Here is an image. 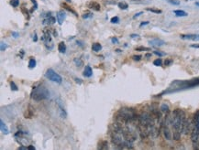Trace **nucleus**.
<instances>
[{"instance_id": "obj_5", "label": "nucleus", "mask_w": 199, "mask_h": 150, "mask_svg": "<svg viewBox=\"0 0 199 150\" xmlns=\"http://www.w3.org/2000/svg\"><path fill=\"white\" fill-rule=\"evenodd\" d=\"M190 132V121L187 118H185L183 123V127H182V134L184 135H188V133Z\"/></svg>"}, {"instance_id": "obj_42", "label": "nucleus", "mask_w": 199, "mask_h": 150, "mask_svg": "<svg viewBox=\"0 0 199 150\" xmlns=\"http://www.w3.org/2000/svg\"><path fill=\"white\" fill-rule=\"evenodd\" d=\"M31 2L36 6V8H38V4H37V2H36V0H31Z\"/></svg>"}, {"instance_id": "obj_9", "label": "nucleus", "mask_w": 199, "mask_h": 150, "mask_svg": "<svg viewBox=\"0 0 199 150\" xmlns=\"http://www.w3.org/2000/svg\"><path fill=\"white\" fill-rule=\"evenodd\" d=\"M57 21L58 23L60 25L63 24V22H64V20L65 19V18H66V15H65V13L63 12V11H60V12L57 13Z\"/></svg>"}, {"instance_id": "obj_2", "label": "nucleus", "mask_w": 199, "mask_h": 150, "mask_svg": "<svg viewBox=\"0 0 199 150\" xmlns=\"http://www.w3.org/2000/svg\"><path fill=\"white\" fill-rule=\"evenodd\" d=\"M45 77L47 79H49L50 81H53V82H56V83H62L63 81V79L60 75L58 74L57 72H55L52 69H48L47 72H45Z\"/></svg>"}, {"instance_id": "obj_45", "label": "nucleus", "mask_w": 199, "mask_h": 150, "mask_svg": "<svg viewBox=\"0 0 199 150\" xmlns=\"http://www.w3.org/2000/svg\"><path fill=\"white\" fill-rule=\"evenodd\" d=\"M145 57H146V58H150V57H151V54H150V53H148V54H146V55H145Z\"/></svg>"}, {"instance_id": "obj_30", "label": "nucleus", "mask_w": 199, "mask_h": 150, "mask_svg": "<svg viewBox=\"0 0 199 150\" xmlns=\"http://www.w3.org/2000/svg\"><path fill=\"white\" fill-rule=\"evenodd\" d=\"M110 21H111V23H116V24H117V23L119 22V18H118V17H113Z\"/></svg>"}, {"instance_id": "obj_35", "label": "nucleus", "mask_w": 199, "mask_h": 150, "mask_svg": "<svg viewBox=\"0 0 199 150\" xmlns=\"http://www.w3.org/2000/svg\"><path fill=\"white\" fill-rule=\"evenodd\" d=\"M133 60H138V61H139V60H141V56H139V55H138V56H133Z\"/></svg>"}, {"instance_id": "obj_25", "label": "nucleus", "mask_w": 199, "mask_h": 150, "mask_svg": "<svg viewBox=\"0 0 199 150\" xmlns=\"http://www.w3.org/2000/svg\"><path fill=\"white\" fill-rule=\"evenodd\" d=\"M151 49L150 48H147V47H143V46H140V47H137L135 49V50L137 51H148L150 50Z\"/></svg>"}, {"instance_id": "obj_47", "label": "nucleus", "mask_w": 199, "mask_h": 150, "mask_svg": "<svg viewBox=\"0 0 199 150\" xmlns=\"http://www.w3.org/2000/svg\"><path fill=\"white\" fill-rule=\"evenodd\" d=\"M196 6H199V2H196Z\"/></svg>"}, {"instance_id": "obj_37", "label": "nucleus", "mask_w": 199, "mask_h": 150, "mask_svg": "<svg viewBox=\"0 0 199 150\" xmlns=\"http://www.w3.org/2000/svg\"><path fill=\"white\" fill-rule=\"evenodd\" d=\"M142 14H143V12H139V13H137V14H136V15L134 16V17H133V18H138V17H139V16H140V15H142Z\"/></svg>"}, {"instance_id": "obj_13", "label": "nucleus", "mask_w": 199, "mask_h": 150, "mask_svg": "<svg viewBox=\"0 0 199 150\" xmlns=\"http://www.w3.org/2000/svg\"><path fill=\"white\" fill-rule=\"evenodd\" d=\"M58 50H59V52H61V53H65V51H66V46L64 44V42H60V43L58 44Z\"/></svg>"}, {"instance_id": "obj_19", "label": "nucleus", "mask_w": 199, "mask_h": 150, "mask_svg": "<svg viewBox=\"0 0 199 150\" xmlns=\"http://www.w3.org/2000/svg\"><path fill=\"white\" fill-rule=\"evenodd\" d=\"M161 111L163 112V113H169V105L166 104V103H163L161 105Z\"/></svg>"}, {"instance_id": "obj_46", "label": "nucleus", "mask_w": 199, "mask_h": 150, "mask_svg": "<svg viewBox=\"0 0 199 150\" xmlns=\"http://www.w3.org/2000/svg\"><path fill=\"white\" fill-rule=\"evenodd\" d=\"M37 39H37V35L35 34V35H34V40H35V41H37Z\"/></svg>"}, {"instance_id": "obj_11", "label": "nucleus", "mask_w": 199, "mask_h": 150, "mask_svg": "<svg viewBox=\"0 0 199 150\" xmlns=\"http://www.w3.org/2000/svg\"><path fill=\"white\" fill-rule=\"evenodd\" d=\"M92 74H93V71H92V69H91L90 66H85V71H84V76L85 77H86V78H89V77H91L92 76Z\"/></svg>"}, {"instance_id": "obj_26", "label": "nucleus", "mask_w": 199, "mask_h": 150, "mask_svg": "<svg viewBox=\"0 0 199 150\" xmlns=\"http://www.w3.org/2000/svg\"><path fill=\"white\" fill-rule=\"evenodd\" d=\"M162 64H163V60H162V59H156V60L153 61V65H155V66H162Z\"/></svg>"}, {"instance_id": "obj_32", "label": "nucleus", "mask_w": 199, "mask_h": 150, "mask_svg": "<svg viewBox=\"0 0 199 150\" xmlns=\"http://www.w3.org/2000/svg\"><path fill=\"white\" fill-rule=\"evenodd\" d=\"M154 54L157 55V56H159V57H163L165 55V53H163V52H160V51H154L153 52Z\"/></svg>"}, {"instance_id": "obj_34", "label": "nucleus", "mask_w": 199, "mask_h": 150, "mask_svg": "<svg viewBox=\"0 0 199 150\" xmlns=\"http://www.w3.org/2000/svg\"><path fill=\"white\" fill-rule=\"evenodd\" d=\"M172 60H165V61H164L165 66H170V65H172Z\"/></svg>"}, {"instance_id": "obj_14", "label": "nucleus", "mask_w": 199, "mask_h": 150, "mask_svg": "<svg viewBox=\"0 0 199 150\" xmlns=\"http://www.w3.org/2000/svg\"><path fill=\"white\" fill-rule=\"evenodd\" d=\"M33 115H34V111L32 110V107L30 106V109H28L27 112L24 114V117L25 118H31Z\"/></svg>"}, {"instance_id": "obj_10", "label": "nucleus", "mask_w": 199, "mask_h": 150, "mask_svg": "<svg viewBox=\"0 0 199 150\" xmlns=\"http://www.w3.org/2000/svg\"><path fill=\"white\" fill-rule=\"evenodd\" d=\"M0 129L2 131L4 135H8L9 134V130H8V127L6 126V125L4 123L3 120H0Z\"/></svg>"}, {"instance_id": "obj_28", "label": "nucleus", "mask_w": 199, "mask_h": 150, "mask_svg": "<svg viewBox=\"0 0 199 150\" xmlns=\"http://www.w3.org/2000/svg\"><path fill=\"white\" fill-rule=\"evenodd\" d=\"M168 2L173 6H179L180 5V1H178V0H168Z\"/></svg>"}, {"instance_id": "obj_16", "label": "nucleus", "mask_w": 199, "mask_h": 150, "mask_svg": "<svg viewBox=\"0 0 199 150\" xmlns=\"http://www.w3.org/2000/svg\"><path fill=\"white\" fill-rule=\"evenodd\" d=\"M73 62H74V64L76 65V67H78V68H81V67H83V65H84V61H83V60H81L80 58H75V59L73 60Z\"/></svg>"}, {"instance_id": "obj_33", "label": "nucleus", "mask_w": 199, "mask_h": 150, "mask_svg": "<svg viewBox=\"0 0 199 150\" xmlns=\"http://www.w3.org/2000/svg\"><path fill=\"white\" fill-rule=\"evenodd\" d=\"M111 41H112V43H113V44H118V43H119V41H118V38H112L111 39Z\"/></svg>"}, {"instance_id": "obj_18", "label": "nucleus", "mask_w": 199, "mask_h": 150, "mask_svg": "<svg viewBox=\"0 0 199 150\" xmlns=\"http://www.w3.org/2000/svg\"><path fill=\"white\" fill-rule=\"evenodd\" d=\"M99 148L100 149H108V142L106 140L101 141V143L99 144Z\"/></svg>"}, {"instance_id": "obj_40", "label": "nucleus", "mask_w": 199, "mask_h": 150, "mask_svg": "<svg viewBox=\"0 0 199 150\" xmlns=\"http://www.w3.org/2000/svg\"><path fill=\"white\" fill-rule=\"evenodd\" d=\"M191 47H192V48H196V49H198V48H199V44H192V45H191Z\"/></svg>"}, {"instance_id": "obj_4", "label": "nucleus", "mask_w": 199, "mask_h": 150, "mask_svg": "<svg viewBox=\"0 0 199 150\" xmlns=\"http://www.w3.org/2000/svg\"><path fill=\"white\" fill-rule=\"evenodd\" d=\"M180 38L183 39H188V40H193V41H198L199 34H188V35L182 34V35H180Z\"/></svg>"}, {"instance_id": "obj_24", "label": "nucleus", "mask_w": 199, "mask_h": 150, "mask_svg": "<svg viewBox=\"0 0 199 150\" xmlns=\"http://www.w3.org/2000/svg\"><path fill=\"white\" fill-rule=\"evenodd\" d=\"M93 17V13L91 12H85L83 14V16H82V18H84V19H87V18H91Z\"/></svg>"}, {"instance_id": "obj_3", "label": "nucleus", "mask_w": 199, "mask_h": 150, "mask_svg": "<svg viewBox=\"0 0 199 150\" xmlns=\"http://www.w3.org/2000/svg\"><path fill=\"white\" fill-rule=\"evenodd\" d=\"M162 129H163V135H164V137H165L167 140L172 139V133H171V130H170V128H169V125H167L165 124H163V125H162Z\"/></svg>"}, {"instance_id": "obj_29", "label": "nucleus", "mask_w": 199, "mask_h": 150, "mask_svg": "<svg viewBox=\"0 0 199 150\" xmlns=\"http://www.w3.org/2000/svg\"><path fill=\"white\" fill-rule=\"evenodd\" d=\"M10 86H11V90L12 91H18V86L16 85V83L14 82V81H11V82H10Z\"/></svg>"}, {"instance_id": "obj_20", "label": "nucleus", "mask_w": 199, "mask_h": 150, "mask_svg": "<svg viewBox=\"0 0 199 150\" xmlns=\"http://www.w3.org/2000/svg\"><path fill=\"white\" fill-rule=\"evenodd\" d=\"M62 6H63V7H64V8H65L66 9V10H68V11H70V12H72V14H73V15L74 16H76V17H77V13L75 12V11H74V10H73V9H72L71 8V7H69V6H67L66 4H62Z\"/></svg>"}, {"instance_id": "obj_8", "label": "nucleus", "mask_w": 199, "mask_h": 150, "mask_svg": "<svg viewBox=\"0 0 199 150\" xmlns=\"http://www.w3.org/2000/svg\"><path fill=\"white\" fill-rule=\"evenodd\" d=\"M87 7L90 9H93L95 11H99L100 8H101L100 5L97 3V2H96V1H90V2H88Z\"/></svg>"}, {"instance_id": "obj_12", "label": "nucleus", "mask_w": 199, "mask_h": 150, "mask_svg": "<svg viewBox=\"0 0 199 150\" xmlns=\"http://www.w3.org/2000/svg\"><path fill=\"white\" fill-rule=\"evenodd\" d=\"M53 23H55V18L51 15H49L48 18H45L43 21V24H53Z\"/></svg>"}, {"instance_id": "obj_27", "label": "nucleus", "mask_w": 199, "mask_h": 150, "mask_svg": "<svg viewBox=\"0 0 199 150\" xmlns=\"http://www.w3.org/2000/svg\"><path fill=\"white\" fill-rule=\"evenodd\" d=\"M10 4L11 6H14V7H17L19 5V0H10Z\"/></svg>"}, {"instance_id": "obj_22", "label": "nucleus", "mask_w": 199, "mask_h": 150, "mask_svg": "<svg viewBox=\"0 0 199 150\" xmlns=\"http://www.w3.org/2000/svg\"><path fill=\"white\" fill-rule=\"evenodd\" d=\"M35 66H36V60H35V59L31 58L29 61V67L30 69H33V68H35Z\"/></svg>"}, {"instance_id": "obj_7", "label": "nucleus", "mask_w": 199, "mask_h": 150, "mask_svg": "<svg viewBox=\"0 0 199 150\" xmlns=\"http://www.w3.org/2000/svg\"><path fill=\"white\" fill-rule=\"evenodd\" d=\"M149 44L151 46H154V47H161V46L165 45V41L160 39H153L149 41Z\"/></svg>"}, {"instance_id": "obj_21", "label": "nucleus", "mask_w": 199, "mask_h": 150, "mask_svg": "<svg viewBox=\"0 0 199 150\" xmlns=\"http://www.w3.org/2000/svg\"><path fill=\"white\" fill-rule=\"evenodd\" d=\"M118 7L120 9H122V10H126V9H128V7H129V5H128L126 2H120V3L118 4Z\"/></svg>"}, {"instance_id": "obj_38", "label": "nucleus", "mask_w": 199, "mask_h": 150, "mask_svg": "<svg viewBox=\"0 0 199 150\" xmlns=\"http://www.w3.org/2000/svg\"><path fill=\"white\" fill-rule=\"evenodd\" d=\"M12 36L14 37V38H18V37L19 36V34H18V32H12Z\"/></svg>"}, {"instance_id": "obj_15", "label": "nucleus", "mask_w": 199, "mask_h": 150, "mask_svg": "<svg viewBox=\"0 0 199 150\" xmlns=\"http://www.w3.org/2000/svg\"><path fill=\"white\" fill-rule=\"evenodd\" d=\"M102 50V46L100 43H94L92 45V50L95 51V52H98Z\"/></svg>"}, {"instance_id": "obj_17", "label": "nucleus", "mask_w": 199, "mask_h": 150, "mask_svg": "<svg viewBox=\"0 0 199 150\" xmlns=\"http://www.w3.org/2000/svg\"><path fill=\"white\" fill-rule=\"evenodd\" d=\"M173 13H174L177 17H186V16L188 15L185 11H184V10H174Z\"/></svg>"}, {"instance_id": "obj_1", "label": "nucleus", "mask_w": 199, "mask_h": 150, "mask_svg": "<svg viewBox=\"0 0 199 150\" xmlns=\"http://www.w3.org/2000/svg\"><path fill=\"white\" fill-rule=\"evenodd\" d=\"M49 97H50V91L43 85H39L38 87H34L31 93V98L36 102L46 100Z\"/></svg>"}, {"instance_id": "obj_39", "label": "nucleus", "mask_w": 199, "mask_h": 150, "mask_svg": "<svg viewBox=\"0 0 199 150\" xmlns=\"http://www.w3.org/2000/svg\"><path fill=\"white\" fill-rule=\"evenodd\" d=\"M28 149L29 150H35V147H34V146H29V147H28Z\"/></svg>"}, {"instance_id": "obj_36", "label": "nucleus", "mask_w": 199, "mask_h": 150, "mask_svg": "<svg viewBox=\"0 0 199 150\" xmlns=\"http://www.w3.org/2000/svg\"><path fill=\"white\" fill-rule=\"evenodd\" d=\"M148 24H149V21H146V22H142V23H140L139 27H143V26H145V25H148Z\"/></svg>"}, {"instance_id": "obj_48", "label": "nucleus", "mask_w": 199, "mask_h": 150, "mask_svg": "<svg viewBox=\"0 0 199 150\" xmlns=\"http://www.w3.org/2000/svg\"><path fill=\"white\" fill-rule=\"evenodd\" d=\"M67 2H68V3H71V2H72V0H66Z\"/></svg>"}, {"instance_id": "obj_6", "label": "nucleus", "mask_w": 199, "mask_h": 150, "mask_svg": "<svg viewBox=\"0 0 199 150\" xmlns=\"http://www.w3.org/2000/svg\"><path fill=\"white\" fill-rule=\"evenodd\" d=\"M199 138V130L196 128V126L194 127V129L191 131V140L193 143H197Z\"/></svg>"}, {"instance_id": "obj_43", "label": "nucleus", "mask_w": 199, "mask_h": 150, "mask_svg": "<svg viewBox=\"0 0 199 150\" xmlns=\"http://www.w3.org/2000/svg\"><path fill=\"white\" fill-rule=\"evenodd\" d=\"M130 37H131V38H137V37H139V35H136V34H131V35H130Z\"/></svg>"}, {"instance_id": "obj_41", "label": "nucleus", "mask_w": 199, "mask_h": 150, "mask_svg": "<svg viewBox=\"0 0 199 150\" xmlns=\"http://www.w3.org/2000/svg\"><path fill=\"white\" fill-rule=\"evenodd\" d=\"M75 80V81L77 82V83H79V84H82V81L80 80V79H78V78H75L74 79Z\"/></svg>"}, {"instance_id": "obj_23", "label": "nucleus", "mask_w": 199, "mask_h": 150, "mask_svg": "<svg viewBox=\"0 0 199 150\" xmlns=\"http://www.w3.org/2000/svg\"><path fill=\"white\" fill-rule=\"evenodd\" d=\"M147 11H150V12H152V13H154V14H161L162 13V10L161 9H156V8H147L146 9Z\"/></svg>"}, {"instance_id": "obj_44", "label": "nucleus", "mask_w": 199, "mask_h": 150, "mask_svg": "<svg viewBox=\"0 0 199 150\" xmlns=\"http://www.w3.org/2000/svg\"><path fill=\"white\" fill-rule=\"evenodd\" d=\"M18 149H20V150H23V149H28V147H18Z\"/></svg>"}, {"instance_id": "obj_31", "label": "nucleus", "mask_w": 199, "mask_h": 150, "mask_svg": "<svg viewBox=\"0 0 199 150\" xmlns=\"http://www.w3.org/2000/svg\"><path fill=\"white\" fill-rule=\"evenodd\" d=\"M6 48H7V45H6V43L1 42V51H5Z\"/></svg>"}]
</instances>
